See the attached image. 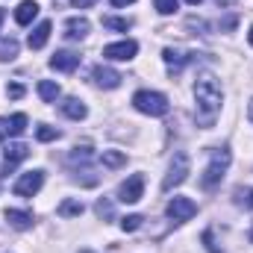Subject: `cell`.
Listing matches in <instances>:
<instances>
[{"instance_id": "d6a6232c", "label": "cell", "mask_w": 253, "mask_h": 253, "mask_svg": "<svg viewBox=\"0 0 253 253\" xmlns=\"http://www.w3.org/2000/svg\"><path fill=\"white\" fill-rule=\"evenodd\" d=\"M112 6H129V3H135V0H109Z\"/></svg>"}, {"instance_id": "1f68e13d", "label": "cell", "mask_w": 253, "mask_h": 253, "mask_svg": "<svg viewBox=\"0 0 253 253\" xmlns=\"http://www.w3.org/2000/svg\"><path fill=\"white\" fill-rule=\"evenodd\" d=\"M6 132H9V121H0V141L6 138Z\"/></svg>"}, {"instance_id": "74e56055", "label": "cell", "mask_w": 253, "mask_h": 253, "mask_svg": "<svg viewBox=\"0 0 253 253\" xmlns=\"http://www.w3.org/2000/svg\"><path fill=\"white\" fill-rule=\"evenodd\" d=\"M189 3H191V6H197V3H200V0H189Z\"/></svg>"}, {"instance_id": "f546056e", "label": "cell", "mask_w": 253, "mask_h": 253, "mask_svg": "<svg viewBox=\"0 0 253 253\" xmlns=\"http://www.w3.org/2000/svg\"><path fill=\"white\" fill-rule=\"evenodd\" d=\"M6 94H9L12 100H18V97H24V85H21V83H12V85L6 88Z\"/></svg>"}, {"instance_id": "30bf717a", "label": "cell", "mask_w": 253, "mask_h": 253, "mask_svg": "<svg viewBox=\"0 0 253 253\" xmlns=\"http://www.w3.org/2000/svg\"><path fill=\"white\" fill-rule=\"evenodd\" d=\"M191 56H194V53H186V50H180V47H165V50H162V59H165V65H168L171 74H180V71L191 62Z\"/></svg>"}, {"instance_id": "cb8c5ba5", "label": "cell", "mask_w": 253, "mask_h": 253, "mask_svg": "<svg viewBox=\"0 0 253 253\" xmlns=\"http://www.w3.org/2000/svg\"><path fill=\"white\" fill-rule=\"evenodd\" d=\"M103 27H109V30H121V33H126V30H129V21H126V18H112V15H103Z\"/></svg>"}, {"instance_id": "5b68a950", "label": "cell", "mask_w": 253, "mask_h": 253, "mask_svg": "<svg viewBox=\"0 0 253 253\" xmlns=\"http://www.w3.org/2000/svg\"><path fill=\"white\" fill-rule=\"evenodd\" d=\"M42 186H44V171H27V174L12 186V191H15L18 197H33Z\"/></svg>"}, {"instance_id": "e575fe53", "label": "cell", "mask_w": 253, "mask_h": 253, "mask_svg": "<svg viewBox=\"0 0 253 253\" xmlns=\"http://www.w3.org/2000/svg\"><path fill=\"white\" fill-rule=\"evenodd\" d=\"M218 6H230V3H236V0H215Z\"/></svg>"}, {"instance_id": "83f0119b", "label": "cell", "mask_w": 253, "mask_h": 253, "mask_svg": "<svg viewBox=\"0 0 253 253\" xmlns=\"http://www.w3.org/2000/svg\"><path fill=\"white\" fill-rule=\"evenodd\" d=\"M153 6H156V12H162V15H174V12L180 9V0H156Z\"/></svg>"}, {"instance_id": "4dcf8cb0", "label": "cell", "mask_w": 253, "mask_h": 253, "mask_svg": "<svg viewBox=\"0 0 253 253\" xmlns=\"http://www.w3.org/2000/svg\"><path fill=\"white\" fill-rule=\"evenodd\" d=\"M71 3H74L77 9H88V6H91V3H97V0H71Z\"/></svg>"}, {"instance_id": "f35d334b", "label": "cell", "mask_w": 253, "mask_h": 253, "mask_svg": "<svg viewBox=\"0 0 253 253\" xmlns=\"http://www.w3.org/2000/svg\"><path fill=\"white\" fill-rule=\"evenodd\" d=\"M0 24H3V9H0Z\"/></svg>"}, {"instance_id": "e0dca14e", "label": "cell", "mask_w": 253, "mask_h": 253, "mask_svg": "<svg viewBox=\"0 0 253 253\" xmlns=\"http://www.w3.org/2000/svg\"><path fill=\"white\" fill-rule=\"evenodd\" d=\"M3 215H6V221H9L15 230H27V227H33V215H30V212H21V209H6Z\"/></svg>"}, {"instance_id": "9a60e30c", "label": "cell", "mask_w": 253, "mask_h": 253, "mask_svg": "<svg viewBox=\"0 0 253 253\" xmlns=\"http://www.w3.org/2000/svg\"><path fill=\"white\" fill-rule=\"evenodd\" d=\"M36 15H39V3H36V0H24V3H18V9H15V21H18L21 27L33 24Z\"/></svg>"}, {"instance_id": "7c38bea8", "label": "cell", "mask_w": 253, "mask_h": 253, "mask_svg": "<svg viewBox=\"0 0 253 253\" xmlns=\"http://www.w3.org/2000/svg\"><path fill=\"white\" fill-rule=\"evenodd\" d=\"M77 65H80V53H74V50H59L50 59V68L53 71H65V74H71Z\"/></svg>"}, {"instance_id": "7a4b0ae2", "label": "cell", "mask_w": 253, "mask_h": 253, "mask_svg": "<svg viewBox=\"0 0 253 253\" xmlns=\"http://www.w3.org/2000/svg\"><path fill=\"white\" fill-rule=\"evenodd\" d=\"M230 150L227 147H218V150H212V159H209V165H206V171H203V177H200V183H203V189H215L221 180H224V174H227V168H230Z\"/></svg>"}, {"instance_id": "836d02e7", "label": "cell", "mask_w": 253, "mask_h": 253, "mask_svg": "<svg viewBox=\"0 0 253 253\" xmlns=\"http://www.w3.org/2000/svg\"><path fill=\"white\" fill-rule=\"evenodd\" d=\"M248 118L253 121V97H251V103H248Z\"/></svg>"}, {"instance_id": "9c48e42d", "label": "cell", "mask_w": 253, "mask_h": 253, "mask_svg": "<svg viewBox=\"0 0 253 253\" xmlns=\"http://www.w3.org/2000/svg\"><path fill=\"white\" fill-rule=\"evenodd\" d=\"M141 194H144V177H141V174H132L129 180H124V183H121V191H118V197H121L124 203H138Z\"/></svg>"}, {"instance_id": "d590c367", "label": "cell", "mask_w": 253, "mask_h": 253, "mask_svg": "<svg viewBox=\"0 0 253 253\" xmlns=\"http://www.w3.org/2000/svg\"><path fill=\"white\" fill-rule=\"evenodd\" d=\"M248 42H251V44H253V27H251V33H248Z\"/></svg>"}, {"instance_id": "44dd1931", "label": "cell", "mask_w": 253, "mask_h": 253, "mask_svg": "<svg viewBox=\"0 0 253 253\" xmlns=\"http://www.w3.org/2000/svg\"><path fill=\"white\" fill-rule=\"evenodd\" d=\"M18 56V42L15 39H0V62H12Z\"/></svg>"}, {"instance_id": "ab89813d", "label": "cell", "mask_w": 253, "mask_h": 253, "mask_svg": "<svg viewBox=\"0 0 253 253\" xmlns=\"http://www.w3.org/2000/svg\"><path fill=\"white\" fill-rule=\"evenodd\" d=\"M251 242H253V227H251Z\"/></svg>"}, {"instance_id": "8d00e7d4", "label": "cell", "mask_w": 253, "mask_h": 253, "mask_svg": "<svg viewBox=\"0 0 253 253\" xmlns=\"http://www.w3.org/2000/svg\"><path fill=\"white\" fill-rule=\"evenodd\" d=\"M248 206H253V191H251V197H248Z\"/></svg>"}, {"instance_id": "ba28073f", "label": "cell", "mask_w": 253, "mask_h": 253, "mask_svg": "<svg viewBox=\"0 0 253 253\" xmlns=\"http://www.w3.org/2000/svg\"><path fill=\"white\" fill-rule=\"evenodd\" d=\"M30 156V147L24 144V141H15V144H6V150H3V174H9V171H15V165L18 162H24Z\"/></svg>"}, {"instance_id": "4fadbf2b", "label": "cell", "mask_w": 253, "mask_h": 253, "mask_svg": "<svg viewBox=\"0 0 253 253\" xmlns=\"http://www.w3.org/2000/svg\"><path fill=\"white\" fill-rule=\"evenodd\" d=\"M88 30H91V24H88L85 18H68V21H65V39H71V42L85 39Z\"/></svg>"}, {"instance_id": "d4e9b609", "label": "cell", "mask_w": 253, "mask_h": 253, "mask_svg": "<svg viewBox=\"0 0 253 253\" xmlns=\"http://www.w3.org/2000/svg\"><path fill=\"white\" fill-rule=\"evenodd\" d=\"M94 212H97L100 218H106V221H112V218H115V206H112V203H109L106 197H103V200H97V206H94Z\"/></svg>"}, {"instance_id": "d6986e66", "label": "cell", "mask_w": 253, "mask_h": 253, "mask_svg": "<svg viewBox=\"0 0 253 253\" xmlns=\"http://www.w3.org/2000/svg\"><path fill=\"white\" fill-rule=\"evenodd\" d=\"M94 159V153H91V147H74L71 150V156H68V162L77 168V165H88Z\"/></svg>"}, {"instance_id": "ffe728a7", "label": "cell", "mask_w": 253, "mask_h": 253, "mask_svg": "<svg viewBox=\"0 0 253 253\" xmlns=\"http://www.w3.org/2000/svg\"><path fill=\"white\" fill-rule=\"evenodd\" d=\"M83 209H85V206H83L80 200H62L56 212H59L62 218H80V215H83Z\"/></svg>"}, {"instance_id": "8fae6325", "label": "cell", "mask_w": 253, "mask_h": 253, "mask_svg": "<svg viewBox=\"0 0 253 253\" xmlns=\"http://www.w3.org/2000/svg\"><path fill=\"white\" fill-rule=\"evenodd\" d=\"M91 77H94V83L103 85V88H118L121 80H124L118 71H112V68H106V65H97V68L91 71Z\"/></svg>"}, {"instance_id": "7402d4cb", "label": "cell", "mask_w": 253, "mask_h": 253, "mask_svg": "<svg viewBox=\"0 0 253 253\" xmlns=\"http://www.w3.org/2000/svg\"><path fill=\"white\" fill-rule=\"evenodd\" d=\"M100 162L106 165V168H121L126 162V156L121 150H103V156H100Z\"/></svg>"}, {"instance_id": "f1b7e54d", "label": "cell", "mask_w": 253, "mask_h": 253, "mask_svg": "<svg viewBox=\"0 0 253 253\" xmlns=\"http://www.w3.org/2000/svg\"><path fill=\"white\" fill-rule=\"evenodd\" d=\"M203 245H206V251L209 253H221V245H215V233H212V230L203 233Z\"/></svg>"}, {"instance_id": "52a82bcc", "label": "cell", "mask_w": 253, "mask_h": 253, "mask_svg": "<svg viewBox=\"0 0 253 253\" xmlns=\"http://www.w3.org/2000/svg\"><path fill=\"white\" fill-rule=\"evenodd\" d=\"M194 212H197V203L189 200V197H174L171 203H168V218H174V221H191L194 218Z\"/></svg>"}, {"instance_id": "2e32d148", "label": "cell", "mask_w": 253, "mask_h": 253, "mask_svg": "<svg viewBox=\"0 0 253 253\" xmlns=\"http://www.w3.org/2000/svg\"><path fill=\"white\" fill-rule=\"evenodd\" d=\"M62 115L74 118V121H80V118H85V115H88V109H85V103H83L80 97H68V100L62 103Z\"/></svg>"}, {"instance_id": "ac0fdd59", "label": "cell", "mask_w": 253, "mask_h": 253, "mask_svg": "<svg viewBox=\"0 0 253 253\" xmlns=\"http://www.w3.org/2000/svg\"><path fill=\"white\" fill-rule=\"evenodd\" d=\"M39 97H42L44 103H53V100L59 97V85H56L53 80H42V83H39Z\"/></svg>"}, {"instance_id": "4316f807", "label": "cell", "mask_w": 253, "mask_h": 253, "mask_svg": "<svg viewBox=\"0 0 253 253\" xmlns=\"http://www.w3.org/2000/svg\"><path fill=\"white\" fill-rule=\"evenodd\" d=\"M141 221H144L141 215H126V218H121V230H124V233H135V230L141 227Z\"/></svg>"}, {"instance_id": "8992f818", "label": "cell", "mask_w": 253, "mask_h": 253, "mask_svg": "<svg viewBox=\"0 0 253 253\" xmlns=\"http://www.w3.org/2000/svg\"><path fill=\"white\" fill-rule=\"evenodd\" d=\"M135 53H138V44H135L132 39L115 42V44H106V47H103V56H106V59H115V62H129Z\"/></svg>"}, {"instance_id": "277c9868", "label": "cell", "mask_w": 253, "mask_h": 253, "mask_svg": "<svg viewBox=\"0 0 253 253\" xmlns=\"http://www.w3.org/2000/svg\"><path fill=\"white\" fill-rule=\"evenodd\" d=\"M191 171V162H189V153H174V162H171V168H168V174H165V180H162V191H171L177 189L180 183H186V177H189Z\"/></svg>"}, {"instance_id": "3957f363", "label": "cell", "mask_w": 253, "mask_h": 253, "mask_svg": "<svg viewBox=\"0 0 253 253\" xmlns=\"http://www.w3.org/2000/svg\"><path fill=\"white\" fill-rule=\"evenodd\" d=\"M132 106H135L138 112L150 115V118H162V115H168V109H171L168 97H165V94H159V91H135Z\"/></svg>"}, {"instance_id": "5bb4252c", "label": "cell", "mask_w": 253, "mask_h": 253, "mask_svg": "<svg viewBox=\"0 0 253 253\" xmlns=\"http://www.w3.org/2000/svg\"><path fill=\"white\" fill-rule=\"evenodd\" d=\"M50 30H53V24L50 21H42L33 33H30V39H27V44L33 47V50H42L44 44H47V39H50Z\"/></svg>"}, {"instance_id": "603a6c76", "label": "cell", "mask_w": 253, "mask_h": 253, "mask_svg": "<svg viewBox=\"0 0 253 253\" xmlns=\"http://www.w3.org/2000/svg\"><path fill=\"white\" fill-rule=\"evenodd\" d=\"M24 129H27V115H24V112H18V115L9 118V132H12V135H21Z\"/></svg>"}, {"instance_id": "6da1fadb", "label": "cell", "mask_w": 253, "mask_h": 253, "mask_svg": "<svg viewBox=\"0 0 253 253\" xmlns=\"http://www.w3.org/2000/svg\"><path fill=\"white\" fill-rule=\"evenodd\" d=\"M194 103H197V124L212 126L221 112V85L212 74H200L194 83Z\"/></svg>"}, {"instance_id": "484cf974", "label": "cell", "mask_w": 253, "mask_h": 253, "mask_svg": "<svg viewBox=\"0 0 253 253\" xmlns=\"http://www.w3.org/2000/svg\"><path fill=\"white\" fill-rule=\"evenodd\" d=\"M36 135H39V141H56V138H59V129H56V126L42 124L39 129H36Z\"/></svg>"}]
</instances>
